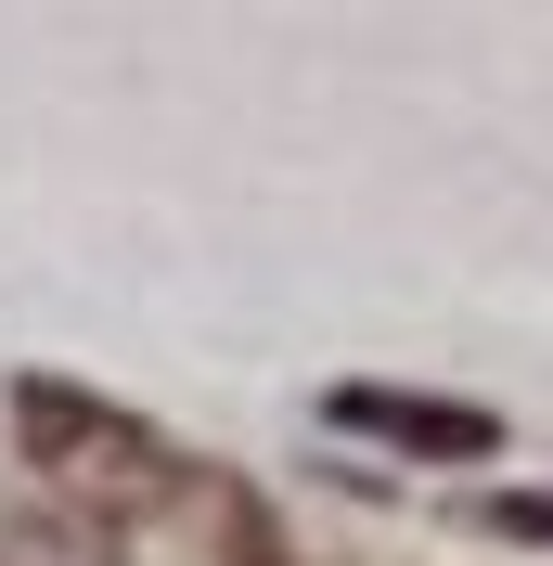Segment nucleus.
I'll return each mask as SVG.
<instances>
[{"label": "nucleus", "mask_w": 553, "mask_h": 566, "mask_svg": "<svg viewBox=\"0 0 553 566\" xmlns=\"http://www.w3.org/2000/svg\"><path fill=\"white\" fill-rule=\"evenodd\" d=\"M13 438H27V463L52 476L65 515H104V528L142 515V502H168V476H180V451L142 412H116V399H91V387H52V374L13 387Z\"/></svg>", "instance_id": "f257e3e1"}, {"label": "nucleus", "mask_w": 553, "mask_h": 566, "mask_svg": "<svg viewBox=\"0 0 553 566\" xmlns=\"http://www.w3.org/2000/svg\"><path fill=\"white\" fill-rule=\"evenodd\" d=\"M335 424H361L386 451H425V463H489L502 451V424L477 399H413V387H335Z\"/></svg>", "instance_id": "f03ea898"}, {"label": "nucleus", "mask_w": 553, "mask_h": 566, "mask_svg": "<svg viewBox=\"0 0 553 566\" xmlns=\"http://www.w3.org/2000/svg\"><path fill=\"white\" fill-rule=\"evenodd\" d=\"M0 566H129V554H116V528H104V515L27 502V515H0Z\"/></svg>", "instance_id": "7ed1b4c3"}, {"label": "nucleus", "mask_w": 553, "mask_h": 566, "mask_svg": "<svg viewBox=\"0 0 553 566\" xmlns=\"http://www.w3.org/2000/svg\"><path fill=\"white\" fill-rule=\"evenodd\" d=\"M244 566H283V554H271V541H244Z\"/></svg>", "instance_id": "20e7f679"}]
</instances>
